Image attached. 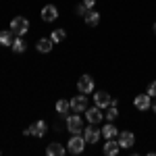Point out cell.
Instances as JSON below:
<instances>
[{"label":"cell","instance_id":"6da1fadb","mask_svg":"<svg viewBox=\"0 0 156 156\" xmlns=\"http://www.w3.org/2000/svg\"><path fill=\"white\" fill-rule=\"evenodd\" d=\"M11 31L17 37H23L25 34L29 31V21H27L25 17H15L11 21Z\"/></svg>","mask_w":156,"mask_h":156},{"label":"cell","instance_id":"7a4b0ae2","mask_svg":"<svg viewBox=\"0 0 156 156\" xmlns=\"http://www.w3.org/2000/svg\"><path fill=\"white\" fill-rule=\"evenodd\" d=\"M83 148H85V137H81L79 133H73V137L69 140V144H67V150L71 154H81Z\"/></svg>","mask_w":156,"mask_h":156},{"label":"cell","instance_id":"3957f363","mask_svg":"<svg viewBox=\"0 0 156 156\" xmlns=\"http://www.w3.org/2000/svg\"><path fill=\"white\" fill-rule=\"evenodd\" d=\"M65 123H67V129H69L71 133H79L81 129H83V123H81L79 112H75V115H71V117H67Z\"/></svg>","mask_w":156,"mask_h":156},{"label":"cell","instance_id":"277c9868","mask_svg":"<svg viewBox=\"0 0 156 156\" xmlns=\"http://www.w3.org/2000/svg\"><path fill=\"white\" fill-rule=\"evenodd\" d=\"M85 119H87V123L90 125H96V123H102V108L98 106H87V110H85Z\"/></svg>","mask_w":156,"mask_h":156},{"label":"cell","instance_id":"5b68a950","mask_svg":"<svg viewBox=\"0 0 156 156\" xmlns=\"http://www.w3.org/2000/svg\"><path fill=\"white\" fill-rule=\"evenodd\" d=\"M69 104H71V110H73V112H85V110H87V100H85V94L75 96L73 100H69Z\"/></svg>","mask_w":156,"mask_h":156},{"label":"cell","instance_id":"8992f818","mask_svg":"<svg viewBox=\"0 0 156 156\" xmlns=\"http://www.w3.org/2000/svg\"><path fill=\"white\" fill-rule=\"evenodd\" d=\"M77 90H79L81 94H90V92L94 90V79H92L90 75H81L79 81H77Z\"/></svg>","mask_w":156,"mask_h":156},{"label":"cell","instance_id":"52a82bcc","mask_svg":"<svg viewBox=\"0 0 156 156\" xmlns=\"http://www.w3.org/2000/svg\"><path fill=\"white\" fill-rule=\"evenodd\" d=\"M42 19L46 21V23H50V21H56V17H58V9L54 6V4H46L44 9H42Z\"/></svg>","mask_w":156,"mask_h":156},{"label":"cell","instance_id":"ba28073f","mask_svg":"<svg viewBox=\"0 0 156 156\" xmlns=\"http://www.w3.org/2000/svg\"><path fill=\"white\" fill-rule=\"evenodd\" d=\"M94 102H96L98 108H108L110 106V102H112V98L108 96L106 92H96V96H94Z\"/></svg>","mask_w":156,"mask_h":156},{"label":"cell","instance_id":"9c48e42d","mask_svg":"<svg viewBox=\"0 0 156 156\" xmlns=\"http://www.w3.org/2000/svg\"><path fill=\"white\" fill-rule=\"evenodd\" d=\"M119 144H121V148H131V146L135 144V135H133L131 131L119 133Z\"/></svg>","mask_w":156,"mask_h":156},{"label":"cell","instance_id":"30bf717a","mask_svg":"<svg viewBox=\"0 0 156 156\" xmlns=\"http://www.w3.org/2000/svg\"><path fill=\"white\" fill-rule=\"evenodd\" d=\"M133 104L140 108V110H148V108H152V102H150V96H148V94H140V96H135Z\"/></svg>","mask_w":156,"mask_h":156},{"label":"cell","instance_id":"8fae6325","mask_svg":"<svg viewBox=\"0 0 156 156\" xmlns=\"http://www.w3.org/2000/svg\"><path fill=\"white\" fill-rule=\"evenodd\" d=\"M100 135H102V131H98L96 125H90L87 129H85V142H90V144H96L98 140H100Z\"/></svg>","mask_w":156,"mask_h":156},{"label":"cell","instance_id":"7c38bea8","mask_svg":"<svg viewBox=\"0 0 156 156\" xmlns=\"http://www.w3.org/2000/svg\"><path fill=\"white\" fill-rule=\"evenodd\" d=\"M46 123L44 121H36V123H31V127H29V133L34 135V137H42L44 133H46Z\"/></svg>","mask_w":156,"mask_h":156},{"label":"cell","instance_id":"4fadbf2b","mask_svg":"<svg viewBox=\"0 0 156 156\" xmlns=\"http://www.w3.org/2000/svg\"><path fill=\"white\" fill-rule=\"evenodd\" d=\"M65 152H67V148H62L58 142H52V144H48V148H46V154L48 156H65Z\"/></svg>","mask_w":156,"mask_h":156},{"label":"cell","instance_id":"5bb4252c","mask_svg":"<svg viewBox=\"0 0 156 156\" xmlns=\"http://www.w3.org/2000/svg\"><path fill=\"white\" fill-rule=\"evenodd\" d=\"M121 150V144L119 142H115L112 137L110 140H106V146H104V154H108V156H115L117 152Z\"/></svg>","mask_w":156,"mask_h":156},{"label":"cell","instance_id":"9a60e30c","mask_svg":"<svg viewBox=\"0 0 156 156\" xmlns=\"http://www.w3.org/2000/svg\"><path fill=\"white\" fill-rule=\"evenodd\" d=\"M52 44H54V42H52V40H50V37H40V40H37V50H40V52H44V54H48L50 50H52Z\"/></svg>","mask_w":156,"mask_h":156},{"label":"cell","instance_id":"2e32d148","mask_svg":"<svg viewBox=\"0 0 156 156\" xmlns=\"http://www.w3.org/2000/svg\"><path fill=\"white\" fill-rule=\"evenodd\" d=\"M15 37L17 36L12 31H0V46H12Z\"/></svg>","mask_w":156,"mask_h":156},{"label":"cell","instance_id":"e0dca14e","mask_svg":"<svg viewBox=\"0 0 156 156\" xmlns=\"http://www.w3.org/2000/svg\"><path fill=\"white\" fill-rule=\"evenodd\" d=\"M11 48H12V52H15V54H23L25 48H27V44H25L23 37H15V42H12Z\"/></svg>","mask_w":156,"mask_h":156},{"label":"cell","instance_id":"ac0fdd59","mask_svg":"<svg viewBox=\"0 0 156 156\" xmlns=\"http://www.w3.org/2000/svg\"><path fill=\"white\" fill-rule=\"evenodd\" d=\"M85 23L92 25V27H94V25H98V23H100V15H98L96 11H92V9H90V11L85 12Z\"/></svg>","mask_w":156,"mask_h":156},{"label":"cell","instance_id":"d6986e66","mask_svg":"<svg viewBox=\"0 0 156 156\" xmlns=\"http://www.w3.org/2000/svg\"><path fill=\"white\" fill-rule=\"evenodd\" d=\"M102 135H104L106 140H110V137H117V135H119V131H117V127H115L112 123H108V125H104V127H102Z\"/></svg>","mask_w":156,"mask_h":156},{"label":"cell","instance_id":"ffe728a7","mask_svg":"<svg viewBox=\"0 0 156 156\" xmlns=\"http://www.w3.org/2000/svg\"><path fill=\"white\" fill-rule=\"evenodd\" d=\"M69 110H71L69 100H58V102H56V112H58V115H67Z\"/></svg>","mask_w":156,"mask_h":156},{"label":"cell","instance_id":"44dd1931","mask_svg":"<svg viewBox=\"0 0 156 156\" xmlns=\"http://www.w3.org/2000/svg\"><path fill=\"white\" fill-rule=\"evenodd\" d=\"M65 37H67V31H65V29H54V31L50 34V40H52V42H56V44L62 42Z\"/></svg>","mask_w":156,"mask_h":156},{"label":"cell","instance_id":"7402d4cb","mask_svg":"<svg viewBox=\"0 0 156 156\" xmlns=\"http://www.w3.org/2000/svg\"><path fill=\"white\" fill-rule=\"evenodd\" d=\"M117 117H119V110H117V106H110L106 108V121H117Z\"/></svg>","mask_w":156,"mask_h":156},{"label":"cell","instance_id":"603a6c76","mask_svg":"<svg viewBox=\"0 0 156 156\" xmlns=\"http://www.w3.org/2000/svg\"><path fill=\"white\" fill-rule=\"evenodd\" d=\"M146 94H148L150 98H152V96H156V81H152V83L148 85V92H146Z\"/></svg>","mask_w":156,"mask_h":156},{"label":"cell","instance_id":"cb8c5ba5","mask_svg":"<svg viewBox=\"0 0 156 156\" xmlns=\"http://www.w3.org/2000/svg\"><path fill=\"white\" fill-rule=\"evenodd\" d=\"M75 11H77V15H81V17H85V12L90 11V9H87V6H85V4H79V6H77V9H75Z\"/></svg>","mask_w":156,"mask_h":156},{"label":"cell","instance_id":"d4e9b609","mask_svg":"<svg viewBox=\"0 0 156 156\" xmlns=\"http://www.w3.org/2000/svg\"><path fill=\"white\" fill-rule=\"evenodd\" d=\"M83 4H85V6H87V9H92V6L96 4V0H83Z\"/></svg>","mask_w":156,"mask_h":156},{"label":"cell","instance_id":"484cf974","mask_svg":"<svg viewBox=\"0 0 156 156\" xmlns=\"http://www.w3.org/2000/svg\"><path fill=\"white\" fill-rule=\"evenodd\" d=\"M152 110H154V112H156V104H152Z\"/></svg>","mask_w":156,"mask_h":156},{"label":"cell","instance_id":"4316f807","mask_svg":"<svg viewBox=\"0 0 156 156\" xmlns=\"http://www.w3.org/2000/svg\"><path fill=\"white\" fill-rule=\"evenodd\" d=\"M154 34H156V23H154Z\"/></svg>","mask_w":156,"mask_h":156}]
</instances>
